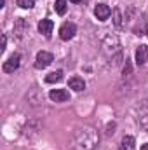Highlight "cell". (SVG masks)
I'll list each match as a JSON object with an SVG mask.
<instances>
[{"label": "cell", "instance_id": "obj_20", "mask_svg": "<svg viewBox=\"0 0 148 150\" xmlns=\"http://www.w3.org/2000/svg\"><path fill=\"white\" fill-rule=\"evenodd\" d=\"M147 35H148V25H147Z\"/></svg>", "mask_w": 148, "mask_h": 150}, {"label": "cell", "instance_id": "obj_1", "mask_svg": "<svg viewBox=\"0 0 148 150\" xmlns=\"http://www.w3.org/2000/svg\"><path fill=\"white\" fill-rule=\"evenodd\" d=\"M73 143H75V150H94L99 143V134L94 127L84 126V127L77 129Z\"/></svg>", "mask_w": 148, "mask_h": 150}, {"label": "cell", "instance_id": "obj_9", "mask_svg": "<svg viewBox=\"0 0 148 150\" xmlns=\"http://www.w3.org/2000/svg\"><path fill=\"white\" fill-rule=\"evenodd\" d=\"M68 86H70V89H73V91H84V89H85V82H84V79H80V77H72L70 82H68Z\"/></svg>", "mask_w": 148, "mask_h": 150}, {"label": "cell", "instance_id": "obj_17", "mask_svg": "<svg viewBox=\"0 0 148 150\" xmlns=\"http://www.w3.org/2000/svg\"><path fill=\"white\" fill-rule=\"evenodd\" d=\"M5 44H7V37L4 35V37H2V51L5 49Z\"/></svg>", "mask_w": 148, "mask_h": 150}, {"label": "cell", "instance_id": "obj_2", "mask_svg": "<svg viewBox=\"0 0 148 150\" xmlns=\"http://www.w3.org/2000/svg\"><path fill=\"white\" fill-rule=\"evenodd\" d=\"M52 61H54V56H52L51 52H47V51H40V52L37 54V58H35V68H38V70L47 68Z\"/></svg>", "mask_w": 148, "mask_h": 150}, {"label": "cell", "instance_id": "obj_7", "mask_svg": "<svg viewBox=\"0 0 148 150\" xmlns=\"http://www.w3.org/2000/svg\"><path fill=\"white\" fill-rule=\"evenodd\" d=\"M52 28H54V23L51 21V19H42L40 23H38V32L44 35V37H51V33H52Z\"/></svg>", "mask_w": 148, "mask_h": 150}, {"label": "cell", "instance_id": "obj_11", "mask_svg": "<svg viewBox=\"0 0 148 150\" xmlns=\"http://www.w3.org/2000/svg\"><path fill=\"white\" fill-rule=\"evenodd\" d=\"M61 79H63V72H61V70H56V72H52V74H49L45 77V82L54 84V82H59Z\"/></svg>", "mask_w": 148, "mask_h": 150}, {"label": "cell", "instance_id": "obj_5", "mask_svg": "<svg viewBox=\"0 0 148 150\" xmlns=\"http://www.w3.org/2000/svg\"><path fill=\"white\" fill-rule=\"evenodd\" d=\"M49 98L56 103H61V101H68L70 100V93L66 89H52L49 93Z\"/></svg>", "mask_w": 148, "mask_h": 150}, {"label": "cell", "instance_id": "obj_15", "mask_svg": "<svg viewBox=\"0 0 148 150\" xmlns=\"http://www.w3.org/2000/svg\"><path fill=\"white\" fill-rule=\"evenodd\" d=\"M18 5L21 9H32L35 5V0H18Z\"/></svg>", "mask_w": 148, "mask_h": 150}, {"label": "cell", "instance_id": "obj_8", "mask_svg": "<svg viewBox=\"0 0 148 150\" xmlns=\"http://www.w3.org/2000/svg\"><path fill=\"white\" fill-rule=\"evenodd\" d=\"M147 61H148V45H140L136 49V63L145 65Z\"/></svg>", "mask_w": 148, "mask_h": 150}, {"label": "cell", "instance_id": "obj_10", "mask_svg": "<svg viewBox=\"0 0 148 150\" xmlns=\"http://www.w3.org/2000/svg\"><path fill=\"white\" fill-rule=\"evenodd\" d=\"M26 30H28V25L25 23V19H23V18H21V19H18V21H16V26H14V32H16L19 37H23Z\"/></svg>", "mask_w": 148, "mask_h": 150}, {"label": "cell", "instance_id": "obj_18", "mask_svg": "<svg viewBox=\"0 0 148 150\" xmlns=\"http://www.w3.org/2000/svg\"><path fill=\"white\" fill-rule=\"evenodd\" d=\"M140 150H148V143H145V145H141V149Z\"/></svg>", "mask_w": 148, "mask_h": 150}, {"label": "cell", "instance_id": "obj_12", "mask_svg": "<svg viewBox=\"0 0 148 150\" xmlns=\"http://www.w3.org/2000/svg\"><path fill=\"white\" fill-rule=\"evenodd\" d=\"M132 149H134V138L132 136H124L120 150H132Z\"/></svg>", "mask_w": 148, "mask_h": 150}, {"label": "cell", "instance_id": "obj_4", "mask_svg": "<svg viewBox=\"0 0 148 150\" xmlns=\"http://www.w3.org/2000/svg\"><path fill=\"white\" fill-rule=\"evenodd\" d=\"M75 33H77V26H75L73 23H65V25L59 28V37L63 38V40L73 38Z\"/></svg>", "mask_w": 148, "mask_h": 150}, {"label": "cell", "instance_id": "obj_19", "mask_svg": "<svg viewBox=\"0 0 148 150\" xmlns=\"http://www.w3.org/2000/svg\"><path fill=\"white\" fill-rule=\"evenodd\" d=\"M70 2H73V4H80L82 0H70Z\"/></svg>", "mask_w": 148, "mask_h": 150}, {"label": "cell", "instance_id": "obj_14", "mask_svg": "<svg viewBox=\"0 0 148 150\" xmlns=\"http://www.w3.org/2000/svg\"><path fill=\"white\" fill-rule=\"evenodd\" d=\"M54 9H56V12L58 14H66V0H56V4H54Z\"/></svg>", "mask_w": 148, "mask_h": 150}, {"label": "cell", "instance_id": "obj_6", "mask_svg": "<svg viewBox=\"0 0 148 150\" xmlns=\"http://www.w3.org/2000/svg\"><path fill=\"white\" fill-rule=\"evenodd\" d=\"M111 14V9L108 5H105V4H98L96 7H94V16L99 19V21H106L108 18H110Z\"/></svg>", "mask_w": 148, "mask_h": 150}, {"label": "cell", "instance_id": "obj_16", "mask_svg": "<svg viewBox=\"0 0 148 150\" xmlns=\"http://www.w3.org/2000/svg\"><path fill=\"white\" fill-rule=\"evenodd\" d=\"M124 75L127 77V75H131V63L129 61H125V67H124Z\"/></svg>", "mask_w": 148, "mask_h": 150}, {"label": "cell", "instance_id": "obj_3", "mask_svg": "<svg viewBox=\"0 0 148 150\" xmlns=\"http://www.w3.org/2000/svg\"><path fill=\"white\" fill-rule=\"evenodd\" d=\"M19 63H21V56H19V54H12V56L4 63V72H5V74H12L14 70L19 68Z\"/></svg>", "mask_w": 148, "mask_h": 150}, {"label": "cell", "instance_id": "obj_13", "mask_svg": "<svg viewBox=\"0 0 148 150\" xmlns=\"http://www.w3.org/2000/svg\"><path fill=\"white\" fill-rule=\"evenodd\" d=\"M111 14H113V25L117 26V28H122V14H120V9H113L111 11Z\"/></svg>", "mask_w": 148, "mask_h": 150}]
</instances>
